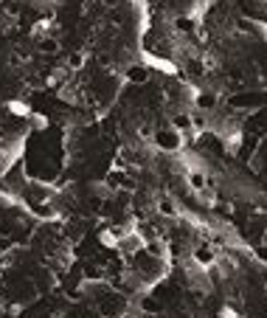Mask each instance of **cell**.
Instances as JSON below:
<instances>
[{
  "instance_id": "obj_1",
  "label": "cell",
  "mask_w": 267,
  "mask_h": 318,
  "mask_svg": "<svg viewBox=\"0 0 267 318\" xmlns=\"http://www.w3.org/2000/svg\"><path fill=\"white\" fill-rule=\"evenodd\" d=\"M9 110L14 116H23V119H29L31 116V107L29 104H23V101H9Z\"/></svg>"
},
{
  "instance_id": "obj_2",
  "label": "cell",
  "mask_w": 267,
  "mask_h": 318,
  "mask_svg": "<svg viewBox=\"0 0 267 318\" xmlns=\"http://www.w3.org/2000/svg\"><path fill=\"white\" fill-rule=\"evenodd\" d=\"M101 245H107V248H116V237L110 234V231H101Z\"/></svg>"
},
{
  "instance_id": "obj_3",
  "label": "cell",
  "mask_w": 267,
  "mask_h": 318,
  "mask_svg": "<svg viewBox=\"0 0 267 318\" xmlns=\"http://www.w3.org/2000/svg\"><path fill=\"white\" fill-rule=\"evenodd\" d=\"M34 127L45 129V127H48V119H45V116H34Z\"/></svg>"
},
{
  "instance_id": "obj_4",
  "label": "cell",
  "mask_w": 267,
  "mask_h": 318,
  "mask_svg": "<svg viewBox=\"0 0 267 318\" xmlns=\"http://www.w3.org/2000/svg\"><path fill=\"white\" fill-rule=\"evenodd\" d=\"M253 26H256V31H262V37L267 40V23H253Z\"/></svg>"
}]
</instances>
